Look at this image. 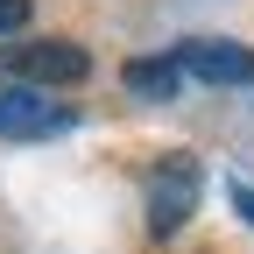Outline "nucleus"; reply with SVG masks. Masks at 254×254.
<instances>
[{"instance_id":"obj_7","label":"nucleus","mask_w":254,"mask_h":254,"mask_svg":"<svg viewBox=\"0 0 254 254\" xmlns=\"http://www.w3.org/2000/svg\"><path fill=\"white\" fill-rule=\"evenodd\" d=\"M226 198L240 205V219H247V226H254V184H226Z\"/></svg>"},{"instance_id":"obj_2","label":"nucleus","mask_w":254,"mask_h":254,"mask_svg":"<svg viewBox=\"0 0 254 254\" xmlns=\"http://www.w3.org/2000/svg\"><path fill=\"white\" fill-rule=\"evenodd\" d=\"M71 106L64 99H50L43 85H0V134L7 141H50V134H71Z\"/></svg>"},{"instance_id":"obj_1","label":"nucleus","mask_w":254,"mask_h":254,"mask_svg":"<svg viewBox=\"0 0 254 254\" xmlns=\"http://www.w3.org/2000/svg\"><path fill=\"white\" fill-rule=\"evenodd\" d=\"M198 190H205L198 163H190V155H163V163L148 170V198H141V219H148V233H155V240L184 233V219L198 212Z\"/></svg>"},{"instance_id":"obj_3","label":"nucleus","mask_w":254,"mask_h":254,"mask_svg":"<svg viewBox=\"0 0 254 254\" xmlns=\"http://www.w3.org/2000/svg\"><path fill=\"white\" fill-rule=\"evenodd\" d=\"M0 71L28 78V85H78V78H92V57L78 43H64V36H43V43H7Z\"/></svg>"},{"instance_id":"obj_4","label":"nucleus","mask_w":254,"mask_h":254,"mask_svg":"<svg viewBox=\"0 0 254 254\" xmlns=\"http://www.w3.org/2000/svg\"><path fill=\"white\" fill-rule=\"evenodd\" d=\"M184 64V78H205V85H254V50L240 43H219V36H190L170 50Z\"/></svg>"},{"instance_id":"obj_5","label":"nucleus","mask_w":254,"mask_h":254,"mask_svg":"<svg viewBox=\"0 0 254 254\" xmlns=\"http://www.w3.org/2000/svg\"><path fill=\"white\" fill-rule=\"evenodd\" d=\"M120 78H127V92H134V99H177L184 64H177V57H134Z\"/></svg>"},{"instance_id":"obj_6","label":"nucleus","mask_w":254,"mask_h":254,"mask_svg":"<svg viewBox=\"0 0 254 254\" xmlns=\"http://www.w3.org/2000/svg\"><path fill=\"white\" fill-rule=\"evenodd\" d=\"M21 21H28V0H0V36H14Z\"/></svg>"}]
</instances>
